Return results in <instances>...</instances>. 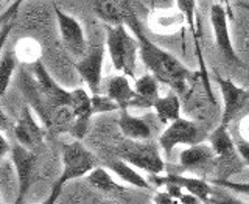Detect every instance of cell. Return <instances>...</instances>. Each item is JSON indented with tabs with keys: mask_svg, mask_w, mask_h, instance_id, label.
Instances as JSON below:
<instances>
[{
	"mask_svg": "<svg viewBox=\"0 0 249 204\" xmlns=\"http://www.w3.org/2000/svg\"><path fill=\"white\" fill-rule=\"evenodd\" d=\"M153 204H179V201L168 195L165 190H160L153 197Z\"/></svg>",
	"mask_w": 249,
	"mask_h": 204,
	"instance_id": "cell-30",
	"label": "cell"
},
{
	"mask_svg": "<svg viewBox=\"0 0 249 204\" xmlns=\"http://www.w3.org/2000/svg\"><path fill=\"white\" fill-rule=\"evenodd\" d=\"M202 201L199 198H196L195 195L189 193V192H185L181 198H179V204H201Z\"/></svg>",
	"mask_w": 249,
	"mask_h": 204,
	"instance_id": "cell-33",
	"label": "cell"
},
{
	"mask_svg": "<svg viewBox=\"0 0 249 204\" xmlns=\"http://www.w3.org/2000/svg\"><path fill=\"white\" fill-rule=\"evenodd\" d=\"M109 171H112L114 175H117L123 183L126 184H131L134 187H139V189H151V184L150 181H146V179L139 173L136 167L129 166L128 162H124L122 159H114L107 164L106 167Z\"/></svg>",
	"mask_w": 249,
	"mask_h": 204,
	"instance_id": "cell-21",
	"label": "cell"
},
{
	"mask_svg": "<svg viewBox=\"0 0 249 204\" xmlns=\"http://www.w3.org/2000/svg\"><path fill=\"white\" fill-rule=\"evenodd\" d=\"M30 72L35 78V83L39 89V93L44 100L47 108L50 109V112L54 115V112L59 111L62 108H69L70 101H72V91H67L53 80L50 74L47 72L42 61L39 59L37 62L30 66Z\"/></svg>",
	"mask_w": 249,
	"mask_h": 204,
	"instance_id": "cell-7",
	"label": "cell"
},
{
	"mask_svg": "<svg viewBox=\"0 0 249 204\" xmlns=\"http://www.w3.org/2000/svg\"><path fill=\"white\" fill-rule=\"evenodd\" d=\"M136 100L131 108L139 109H151L154 108L156 101L160 98L159 95V81L151 74H145L142 76L136 78L134 81Z\"/></svg>",
	"mask_w": 249,
	"mask_h": 204,
	"instance_id": "cell-19",
	"label": "cell"
},
{
	"mask_svg": "<svg viewBox=\"0 0 249 204\" xmlns=\"http://www.w3.org/2000/svg\"><path fill=\"white\" fill-rule=\"evenodd\" d=\"M105 55L106 47L97 45L86 55L83 59H78L75 62V70L78 75L81 76V80L89 86V91L92 95H100V91L103 89V64H105Z\"/></svg>",
	"mask_w": 249,
	"mask_h": 204,
	"instance_id": "cell-12",
	"label": "cell"
},
{
	"mask_svg": "<svg viewBox=\"0 0 249 204\" xmlns=\"http://www.w3.org/2000/svg\"><path fill=\"white\" fill-rule=\"evenodd\" d=\"M212 184H216L220 187H224V189H229L232 192L249 197V183H232L231 179H212Z\"/></svg>",
	"mask_w": 249,
	"mask_h": 204,
	"instance_id": "cell-28",
	"label": "cell"
},
{
	"mask_svg": "<svg viewBox=\"0 0 249 204\" xmlns=\"http://www.w3.org/2000/svg\"><path fill=\"white\" fill-rule=\"evenodd\" d=\"M10 158L16 170V181H18V193H16L13 204H25L31 189V183H33L36 154L19 144H14Z\"/></svg>",
	"mask_w": 249,
	"mask_h": 204,
	"instance_id": "cell-9",
	"label": "cell"
},
{
	"mask_svg": "<svg viewBox=\"0 0 249 204\" xmlns=\"http://www.w3.org/2000/svg\"><path fill=\"white\" fill-rule=\"evenodd\" d=\"M232 137H233V144H235V148L241 161H243L245 166L249 167V139H246L241 132H235Z\"/></svg>",
	"mask_w": 249,
	"mask_h": 204,
	"instance_id": "cell-27",
	"label": "cell"
},
{
	"mask_svg": "<svg viewBox=\"0 0 249 204\" xmlns=\"http://www.w3.org/2000/svg\"><path fill=\"white\" fill-rule=\"evenodd\" d=\"M117 156L137 170L146 171L150 176L163 175L165 171V162L162 159L160 147L153 140H145V142L124 140L117 148Z\"/></svg>",
	"mask_w": 249,
	"mask_h": 204,
	"instance_id": "cell-3",
	"label": "cell"
},
{
	"mask_svg": "<svg viewBox=\"0 0 249 204\" xmlns=\"http://www.w3.org/2000/svg\"><path fill=\"white\" fill-rule=\"evenodd\" d=\"M210 23H212L216 49L220 50V53L228 61L233 62V64L243 66V62L240 61L235 49H233L231 30H229L228 11H226V8L221 3H213L212 8H210Z\"/></svg>",
	"mask_w": 249,
	"mask_h": 204,
	"instance_id": "cell-11",
	"label": "cell"
},
{
	"mask_svg": "<svg viewBox=\"0 0 249 204\" xmlns=\"http://www.w3.org/2000/svg\"><path fill=\"white\" fill-rule=\"evenodd\" d=\"M20 5H22L20 0H16V2L11 3V6L2 14V19H0V22H2V27H0V47H2V49H5L8 36H10L13 28L16 27V23H18Z\"/></svg>",
	"mask_w": 249,
	"mask_h": 204,
	"instance_id": "cell-25",
	"label": "cell"
},
{
	"mask_svg": "<svg viewBox=\"0 0 249 204\" xmlns=\"http://www.w3.org/2000/svg\"><path fill=\"white\" fill-rule=\"evenodd\" d=\"M206 134L204 130H202L196 122L193 120H187V119H179L173 122L171 125L162 131V134L159 137V147L163 151L165 156H170L171 151L175 150L179 145H185V147H195L204 142Z\"/></svg>",
	"mask_w": 249,
	"mask_h": 204,
	"instance_id": "cell-6",
	"label": "cell"
},
{
	"mask_svg": "<svg viewBox=\"0 0 249 204\" xmlns=\"http://www.w3.org/2000/svg\"><path fill=\"white\" fill-rule=\"evenodd\" d=\"M179 162H181L182 168L202 176L216 171V156L210 144L206 142L185 148L179 156Z\"/></svg>",
	"mask_w": 249,
	"mask_h": 204,
	"instance_id": "cell-15",
	"label": "cell"
},
{
	"mask_svg": "<svg viewBox=\"0 0 249 204\" xmlns=\"http://www.w3.org/2000/svg\"><path fill=\"white\" fill-rule=\"evenodd\" d=\"M153 109L158 120L162 125H167V127L181 119V101H179L176 93H168L165 97H160L156 101Z\"/></svg>",
	"mask_w": 249,
	"mask_h": 204,
	"instance_id": "cell-22",
	"label": "cell"
},
{
	"mask_svg": "<svg viewBox=\"0 0 249 204\" xmlns=\"http://www.w3.org/2000/svg\"><path fill=\"white\" fill-rule=\"evenodd\" d=\"M106 50L117 72L128 78H136L140 49L137 37L126 25L106 27Z\"/></svg>",
	"mask_w": 249,
	"mask_h": 204,
	"instance_id": "cell-2",
	"label": "cell"
},
{
	"mask_svg": "<svg viewBox=\"0 0 249 204\" xmlns=\"http://www.w3.org/2000/svg\"><path fill=\"white\" fill-rule=\"evenodd\" d=\"M126 27L137 37L140 59L148 69V74H151L159 83L167 84L176 93H184L187 86H189L190 78L193 76V72L187 66H184L175 55L163 50L158 44H154L143 33V30L139 23L137 14L131 8V3L128 5L126 11Z\"/></svg>",
	"mask_w": 249,
	"mask_h": 204,
	"instance_id": "cell-1",
	"label": "cell"
},
{
	"mask_svg": "<svg viewBox=\"0 0 249 204\" xmlns=\"http://www.w3.org/2000/svg\"><path fill=\"white\" fill-rule=\"evenodd\" d=\"M209 204H246V203H243L235 197H232V195H229V193H223V192L215 193L213 192V197Z\"/></svg>",
	"mask_w": 249,
	"mask_h": 204,
	"instance_id": "cell-29",
	"label": "cell"
},
{
	"mask_svg": "<svg viewBox=\"0 0 249 204\" xmlns=\"http://www.w3.org/2000/svg\"><path fill=\"white\" fill-rule=\"evenodd\" d=\"M62 184H59L58 181L53 184V187H52V190H50V193H49V197H47L41 204H56V201H58V198H59V195H61V192H62Z\"/></svg>",
	"mask_w": 249,
	"mask_h": 204,
	"instance_id": "cell-31",
	"label": "cell"
},
{
	"mask_svg": "<svg viewBox=\"0 0 249 204\" xmlns=\"http://www.w3.org/2000/svg\"><path fill=\"white\" fill-rule=\"evenodd\" d=\"M53 10H54V16H56L59 36L62 44H64V49L70 55H73L75 58L83 59L89 53V49L81 23L73 16L62 11L56 3H53Z\"/></svg>",
	"mask_w": 249,
	"mask_h": 204,
	"instance_id": "cell-8",
	"label": "cell"
},
{
	"mask_svg": "<svg viewBox=\"0 0 249 204\" xmlns=\"http://www.w3.org/2000/svg\"><path fill=\"white\" fill-rule=\"evenodd\" d=\"M209 144L216 156V171L221 173V178L218 179H229L232 175L238 173L245 167L235 148V144H233V137L229 132V128L218 125L210 132Z\"/></svg>",
	"mask_w": 249,
	"mask_h": 204,
	"instance_id": "cell-4",
	"label": "cell"
},
{
	"mask_svg": "<svg viewBox=\"0 0 249 204\" xmlns=\"http://www.w3.org/2000/svg\"><path fill=\"white\" fill-rule=\"evenodd\" d=\"M120 111L111 98H107L106 95H92V112L95 114H106V112H114Z\"/></svg>",
	"mask_w": 249,
	"mask_h": 204,
	"instance_id": "cell-26",
	"label": "cell"
},
{
	"mask_svg": "<svg viewBox=\"0 0 249 204\" xmlns=\"http://www.w3.org/2000/svg\"><path fill=\"white\" fill-rule=\"evenodd\" d=\"M86 181L89 183V185H92L93 189H97L100 192H105V193H124L126 189L119 184L112 178L111 171H109L106 167H97L95 170L89 173L86 176Z\"/></svg>",
	"mask_w": 249,
	"mask_h": 204,
	"instance_id": "cell-23",
	"label": "cell"
},
{
	"mask_svg": "<svg viewBox=\"0 0 249 204\" xmlns=\"http://www.w3.org/2000/svg\"><path fill=\"white\" fill-rule=\"evenodd\" d=\"M103 92L107 98H111L119 106L120 111H128L137 97L134 84H131L129 78L124 75L109 76L103 83Z\"/></svg>",
	"mask_w": 249,
	"mask_h": 204,
	"instance_id": "cell-16",
	"label": "cell"
},
{
	"mask_svg": "<svg viewBox=\"0 0 249 204\" xmlns=\"http://www.w3.org/2000/svg\"><path fill=\"white\" fill-rule=\"evenodd\" d=\"M0 59H2L0 61V95L3 97L10 88L20 59L18 56V52H16V47H5Z\"/></svg>",
	"mask_w": 249,
	"mask_h": 204,
	"instance_id": "cell-24",
	"label": "cell"
},
{
	"mask_svg": "<svg viewBox=\"0 0 249 204\" xmlns=\"http://www.w3.org/2000/svg\"><path fill=\"white\" fill-rule=\"evenodd\" d=\"M119 128L126 140L145 142V140H151V136H153L150 125L136 115H131L128 111H120Z\"/></svg>",
	"mask_w": 249,
	"mask_h": 204,
	"instance_id": "cell-20",
	"label": "cell"
},
{
	"mask_svg": "<svg viewBox=\"0 0 249 204\" xmlns=\"http://www.w3.org/2000/svg\"><path fill=\"white\" fill-rule=\"evenodd\" d=\"M150 184L151 187H163L165 184H176L182 187L185 192L195 195L199 198L202 203H210L213 197V189L204 178H195V176H184L179 173H167V175H158V176H150Z\"/></svg>",
	"mask_w": 249,
	"mask_h": 204,
	"instance_id": "cell-14",
	"label": "cell"
},
{
	"mask_svg": "<svg viewBox=\"0 0 249 204\" xmlns=\"http://www.w3.org/2000/svg\"><path fill=\"white\" fill-rule=\"evenodd\" d=\"M62 170L58 183L66 185L69 181H73L78 178H84L89 173H92L98 166V159L89 151L80 140L66 144L62 147Z\"/></svg>",
	"mask_w": 249,
	"mask_h": 204,
	"instance_id": "cell-5",
	"label": "cell"
},
{
	"mask_svg": "<svg viewBox=\"0 0 249 204\" xmlns=\"http://www.w3.org/2000/svg\"><path fill=\"white\" fill-rule=\"evenodd\" d=\"M216 84L220 86V92L223 97V112L220 125L229 128L231 123L237 119L240 112L249 103V91L240 88L229 78H223L216 75Z\"/></svg>",
	"mask_w": 249,
	"mask_h": 204,
	"instance_id": "cell-10",
	"label": "cell"
},
{
	"mask_svg": "<svg viewBox=\"0 0 249 204\" xmlns=\"http://www.w3.org/2000/svg\"><path fill=\"white\" fill-rule=\"evenodd\" d=\"M11 150H13V145L8 142V139L0 134V158H6L8 154H11Z\"/></svg>",
	"mask_w": 249,
	"mask_h": 204,
	"instance_id": "cell-32",
	"label": "cell"
},
{
	"mask_svg": "<svg viewBox=\"0 0 249 204\" xmlns=\"http://www.w3.org/2000/svg\"><path fill=\"white\" fill-rule=\"evenodd\" d=\"M128 5V2H114V0H98L90 3L97 18L105 22V27L126 25Z\"/></svg>",
	"mask_w": 249,
	"mask_h": 204,
	"instance_id": "cell-18",
	"label": "cell"
},
{
	"mask_svg": "<svg viewBox=\"0 0 249 204\" xmlns=\"http://www.w3.org/2000/svg\"><path fill=\"white\" fill-rule=\"evenodd\" d=\"M14 137H16V144L22 145L23 148H27V150L33 153L36 148H39L44 144L45 131L36 122L33 112H31V108L28 105L22 108L19 119L14 125Z\"/></svg>",
	"mask_w": 249,
	"mask_h": 204,
	"instance_id": "cell-13",
	"label": "cell"
},
{
	"mask_svg": "<svg viewBox=\"0 0 249 204\" xmlns=\"http://www.w3.org/2000/svg\"><path fill=\"white\" fill-rule=\"evenodd\" d=\"M176 5H178L179 11L182 13V16L185 18L187 23H189V27H190L193 41H195V52H196V58H198L199 66H201L202 81H204V86H206V91H207L209 98L213 101L212 91H210V84H209V80H207L206 64H204V59H202V52H201V45H199V35L198 33H199V30H201V25H199L198 18H196V2H193V0H181V2H178Z\"/></svg>",
	"mask_w": 249,
	"mask_h": 204,
	"instance_id": "cell-17",
	"label": "cell"
},
{
	"mask_svg": "<svg viewBox=\"0 0 249 204\" xmlns=\"http://www.w3.org/2000/svg\"><path fill=\"white\" fill-rule=\"evenodd\" d=\"M241 6H243V8H246V10H249V5L248 3H240Z\"/></svg>",
	"mask_w": 249,
	"mask_h": 204,
	"instance_id": "cell-34",
	"label": "cell"
}]
</instances>
